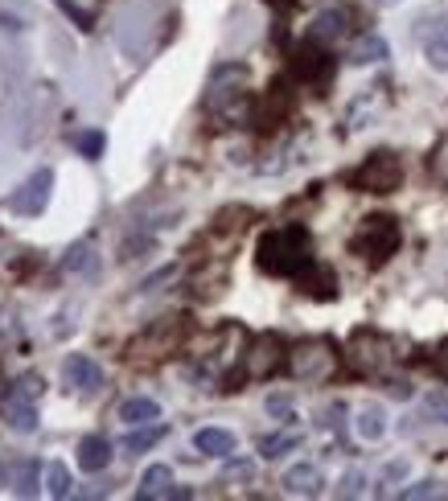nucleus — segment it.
<instances>
[{
    "label": "nucleus",
    "mask_w": 448,
    "mask_h": 501,
    "mask_svg": "<svg viewBox=\"0 0 448 501\" xmlns=\"http://www.w3.org/2000/svg\"><path fill=\"white\" fill-rule=\"evenodd\" d=\"M259 268L268 271V276H293V280H301L304 271L312 268V239L304 226H280V231H268L259 239Z\"/></svg>",
    "instance_id": "nucleus-1"
},
{
    "label": "nucleus",
    "mask_w": 448,
    "mask_h": 501,
    "mask_svg": "<svg viewBox=\"0 0 448 501\" xmlns=\"http://www.w3.org/2000/svg\"><path fill=\"white\" fill-rule=\"evenodd\" d=\"M400 222L387 218V214H371V218H362V226L354 231L350 239V250L362 255V259L371 263H387L395 250H400Z\"/></svg>",
    "instance_id": "nucleus-2"
},
{
    "label": "nucleus",
    "mask_w": 448,
    "mask_h": 501,
    "mask_svg": "<svg viewBox=\"0 0 448 501\" xmlns=\"http://www.w3.org/2000/svg\"><path fill=\"white\" fill-rule=\"evenodd\" d=\"M400 181H403V161L395 153H371L350 177V185L362 193H395Z\"/></svg>",
    "instance_id": "nucleus-3"
},
{
    "label": "nucleus",
    "mask_w": 448,
    "mask_h": 501,
    "mask_svg": "<svg viewBox=\"0 0 448 501\" xmlns=\"http://www.w3.org/2000/svg\"><path fill=\"white\" fill-rule=\"evenodd\" d=\"M333 366H338V354H333V346L325 338L301 341V346L288 354V370H293V378H309V382H317V378H325Z\"/></svg>",
    "instance_id": "nucleus-4"
},
{
    "label": "nucleus",
    "mask_w": 448,
    "mask_h": 501,
    "mask_svg": "<svg viewBox=\"0 0 448 501\" xmlns=\"http://www.w3.org/2000/svg\"><path fill=\"white\" fill-rule=\"evenodd\" d=\"M391 357H395L391 354V338H382L374 329H358L350 338V362L362 374H382L391 366Z\"/></svg>",
    "instance_id": "nucleus-5"
},
{
    "label": "nucleus",
    "mask_w": 448,
    "mask_h": 501,
    "mask_svg": "<svg viewBox=\"0 0 448 501\" xmlns=\"http://www.w3.org/2000/svg\"><path fill=\"white\" fill-rule=\"evenodd\" d=\"M49 189H54V173H49V169H38V173H33L30 181H25V185H21V189L9 198V210H17V214H25V218H33V214L46 210Z\"/></svg>",
    "instance_id": "nucleus-6"
},
{
    "label": "nucleus",
    "mask_w": 448,
    "mask_h": 501,
    "mask_svg": "<svg viewBox=\"0 0 448 501\" xmlns=\"http://www.w3.org/2000/svg\"><path fill=\"white\" fill-rule=\"evenodd\" d=\"M62 378H66V386H75L78 395H95L99 386L108 382L103 366H99L91 354H70L66 362H62Z\"/></svg>",
    "instance_id": "nucleus-7"
},
{
    "label": "nucleus",
    "mask_w": 448,
    "mask_h": 501,
    "mask_svg": "<svg viewBox=\"0 0 448 501\" xmlns=\"http://www.w3.org/2000/svg\"><path fill=\"white\" fill-rule=\"evenodd\" d=\"M280 354H284V346H280V338H276V333H263V338H255V346L243 354V374L247 378L276 374V366H280Z\"/></svg>",
    "instance_id": "nucleus-8"
},
{
    "label": "nucleus",
    "mask_w": 448,
    "mask_h": 501,
    "mask_svg": "<svg viewBox=\"0 0 448 501\" xmlns=\"http://www.w3.org/2000/svg\"><path fill=\"white\" fill-rule=\"evenodd\" d=\"M293 70H296V78H304V83H321V78L333 75V58L325 54L321 41H312V38H309L301 49H296Z\"/></svg>",
    "instance_id": "nucleus-9"
},
{
    "label": "nucleus",
    "mask_w": 448,
    "mask_h": 501,
    "mask_svg": "<svg viewBox=\"0 0 448 501\" xmlns=\"http://www.w3.org/2000/svg\"><path fill=\"white\" fill-rule=\"evenodd\" d=\"M136 497H140V501L181 497V489L173 485V469H169V464H148L145 477H140V485H136Z\"/></svg>",
    "instance_id": "nucleus-10"
},
{
    "label": "nucleus",
    "mask_w": 448,
    "mask_h": 501,
    "mask_svg": "<svg viewBox=\"0 0 448 501\" xmlns=\"http://www.w3.org/2000/svg\"><path fill=\"white\" fill-rule=\"evenodd\" d=\"M321 485H325V477L317 464H293V469L284 472V489L293 493V497H317Z\"/></svg>",
    "instance_id": "nucleus-11"
},
{
    "label": "nucleus",
    "mask_w": 448,
    "mask_h": 501,
    "mask_svg": "<svg viewBox=\"0 0 448 501\" xmlns=\"http://www.w3.org/2000/svg\"><path fill=\"white\" fill-rule=\"evenodd\" d=\"M108 464H111V440L108 435H83V440H78V469L103 472Z\"/></svg>",
    "instance_id": "nucleus-12"
},
{
    "label": "nucleus",
    "mask_w": 448,
    "mask_h": 501,
    "mask_svg": "<svg viewBox=\"0 0 448 501\" xmlns=\"http://www.w3.org/2000/svg\"><path fill=\"white\" fill-rule=\"evenodd\" d=\"M4 424L13 427V432H21V435H30V432H38V403L33 399H21V395H9L4 399Z\"/></svg>",
    "instance_id": "nucleus-13"
},
{
    "label": "nucleus",
    "mask_w": 448,
    "mask_h": 501,
    "mask_svg": "<svg viewBox=\"0 0 448 501\" xmlns=\"http://www.w3.org/2000/svg\"><path fill=\"white\" fill-rule=\"evenodd\" d=\"M346 25H350V13H346V9H325V13H317V17H312L309 38L321 41V46H329V41L346 38Z\"/></svg>",
    "instance_id": "nucleus-14"
},
{
    "label": "nucleus",
    "mask_w": 448,
    "mask_h": 501,
    "mask_svg": "<svg viewBox=\"0 0 448 501\" xmlns=\"http://www.w3.org/2000/svg\"><path fill=\"white\" fill-rule=\"evenodd\" d=\"M424 58L432 70H448V13L432 21V30L424 33Z\"/></svg>",
    "instance_id": "nucleus-15"
},
{
    "label": "nucleus",
    "mask_w": 448,
    "mask_h": 501,
    "mask_svg": "<svg viewBox=\"0 0 448 501\" xmlns=\"http://www.w3.org/2000/svg\"><path fill=\"white\" fill-rule=\"evenodd\" d=\"M194 448L202 456H231L234 448H239V440H234V432H226V427H202V432L194 435Z\"/></svg>",
    "instance_id": "nucleus-16"
},
{
    "label": "nucleus",
    "mask_w": 448,
    "mask_h": 501,
    "mask_svg": "<svg viewBox=\"0 0 448 501\" xmlns=\"http://www.w3.org/2000/svg\"><path fill=\"white\" fill-rule=\"evenodd\" d=\"M119 419H124L127 427L156 424V419H161V403H156V399H145V395L124 399V403H119Z\"/></svg>",
    "instance_id": "nucleus-17"
},
{
    "label": "nucleus",
    "mask_w": 448,
    "mask_h": 501,
    "mask_svg": "<svg viewBox=\"0 0 448 501\" xmlns=\"http://www.w3.org/2000/svg\"><path fill=\"white\" fill-rule=\"evenodd\" d=\"M387 54H391V49H387V41H382L379 33H362V38L350 46V54H346V58H350V66H371V62H382Z\"/></svg>",
    "instance_id": "nucleus-18"
},
{
    "label": "nucleus",
    "mask_w": 448,
    "mask_h": 501,
    "mask_svg": "<svg viewBox=\"0 0 448 501\" xmlns=\"http://www.w3.org/2000/svg\"><path fill=\"white\" fill-rule=\"evenodd\" d=\"M301 288L312 292L317 300H333V296H338V276H333L325 263H312V268L301 276Z\"/></svg>",
    "instance_id": "nucleus-19"
},
{
    "label": "nucleus",
    "mask_w": 448,
    "mask_h": 501,
    "mask_svg": "<svg viewBox=\"0 0 448 501\" xmlns=\"http://www.w3.org/2000/svg\"><path fill=\"white\" fill-rule=\"evenodd\" d=\"M304 435L296 432V427H288V432H272V435H263L259 440V456L263 461H280V456H288L293 448H301Z\"/></svg>",
    "instance_id": "nucleus-20"
},
{
    "label": "nucleus",
    "mask_w": 448,
    "mask_h": 501,
    "mask_svg": "<svg viewBox=\"0 0 448 501\" xmlns=\"http://www.w3.org/2000/svg\"><path fill=\"white\" fill-rule=\"evenodd\" d=\"M354 427H358V435L366 444H374V440H382V432H387V411H382L379 403H366L358 411V419H354Z\"/></svg>",
    "instance_id": "nucleus-21"
},
{
    "label": "nucleus",
    "mask_w": 448,
    "mask_h": 501,
    "mask_svg": "<svg viewBox=\"0 0 448 501\" xmlns=\"http://www.w3.org/2000/svg\"><path fill=\"white\" fill-rule=\"evenodd\" d=\"M165 435H169L165 424H140V427H132V432L124 435V448L136 456V453H148V448H156V444L165 440Z\"/></svg>",
    "instance_id": "nucleus-22"
},
{
    "label": "nucleus",
    "mask_w": 448,
    "mask_h": 501,
    "mask_svg": "<svg viewBox=\"0 0 448 501\" xmlns=\"http://www.w3.org/2000/svg\"><path fill=\"white\" fill-rule=\"evenodd\" d=\"M177 346V333L169 325H156L148 338H140V341H132V357H145V349H156V357L161 354H169V349Z\"/></svg>",
    "instance_id": "nucleus-23"
},
{
    "label": "nucleus",
    "mask_w": 448,
    "mask_h": 501,
    "mask_svg": "<svg viewBox=\"0 0 448 501\" xmlns=\"http://www.w3.org/2000/svg\"><path fill=\"white\" fill-rule=\"evenodd\" d=\"M46 493L49 497H70V493H75V481H70V472L62 461L46 464Z\"/></svg>",
    "instance_id": "nucleus-24"
},
{
    "label": "nucleus",
    "mask_w": 448,
    "mask_h": 501,
    "mask_svg": "<svg viewBox=\"0 0 448 501\" xmlns=\"http://www.w3.org/2000/svg\"><path fill=\"white\" fill-rule=\"evenodd\" d=\"M9 477H13V485H17V493H25V497H30V493L38 489V464H33V461L13 464Z\"/></svg>",
    "instance_id": "nucleus-25"
},
{
    "label": "nucleus",
    "mask_w": 448,
    "mask_h": 501,
    "mask_svg": "<svg viewBox=\"0 0 448 501\" xmlns=\"http://www.w3.org/2000/svg\"><path fill=\"white\" fill-rule=\"evenodd\" d=\"M91 263H95V255H91V242H75V247L66 250V259H62V271H87Z\"/></svg>",
    "instance_id": "nucleus-26"
},
{
    "label": "nucleus",
    "mask_w": 448,
    "mask_h": 501,
    "mask_svg": "<svg viewBox=\"0 0 448 501\" xmlns=\"http://www.w3.org/2000/svg\"><path fill=\"white\" fill-rule=\"evenodd\" d=\"M103 145H108V140H103V132H83V136H75V148L83 156H91V161H95V156H103Z\"/></svg>",
    "instance_id": "nucleus-27"
},
{
    "label": "nucleus",
    "mask_w": 448,
    "mask_h": 501,
    "mask_svg": "<svg viewBox=\"0 0 448 501\" xmlns=\"http://www.w3.org/2000/svg\"><path fill=\"white\" fill-rule=\"evenodd\" d=\"M444 485L440 481H419V485H411V489H403V497L408 501H419V497H444Z\"/></svg>",
    "instance_id": "nucleus-28"
},
{
    "label": "nucleus",
    "mask_w": 448,
    "mask_h": 501,
    "mask_svg": "<svg viewBox=\"0 0 448 501\" xmlns=\"http://www.w3.org/2000/svg\"><path fill=\"white\" fill-rule=\"evenodd\" d=\"M9 395H21V399H33V403H38V399H41V378L38 374L17 378V386H13Z\"/></svg>",
    "instance_id": "nucleus-29"
},
{
    "label": "nucleus",
    "mask_w": 448,
    "mask_h": 501,
    "mask_svg": "<svg viewBox=\"0 0 448 501\" xmlns=\"http://www.w3.org/2000/svg\"><path fill=\"white\" fill-rule=\"evenodd\" d=\"M424 411H428V415H436V424H448V395L432 391V395L424 399Z\"/></svg>",
    "instance_id": "nucleus-30"
},
{
    "label": "nucleus",
    "mask_w": 448,
    "mask_h": 501,
    "mask_svg": "<svg viewBox=\"0 0 448 501\" xmlns=\"http://www.w3.org/2000/svg\"><path fill=\"white\" fill-rule=\"evenodd\" d=\"M338 493H346V497L362 493V472H346V477H341V489H338Z\"/></svg>",
    "instance_id": "nucleus-31"
},
{
    "label": "nucleus",
    "mask_w": 448,
    "mask_h": 501,
    "mask_svg": "<svg viewBox=\"0 0 448 501\" xmlns=\"http://www.w3.org/2000/svg\"><path fill=\"white\" fill-rule=\"evenodd\" d=\"M268 411L280 415V419H288V415H293V407H288V399H268Z\"/></svg>",
    "instance_id": "nucleus-32"
},
{
    "label": "nucleus",
    "mask_w": 448,
    "mask_h": 501,
    "mask_svg": "<svg viewBox=\"0 0 448 501\" xmlns=\"http://www.w3.org/2000/svg\"><path fill=\"white\" fill-rule=\"evenodd\" d=\"M226 477H243V481H247V477H251V464H247V461H234L231 469H226Z\"/></svg>",
    "instance_id": "nucleus-33"
},
{
    "label": "nucleus",
    "mask_w": 448,
    "mask_h": 501,
    "mask_svg": "<svg viewBox=\"0 0 448 501\" xmlns=\"http://www.w3.org/2000/svg\"><path fill=\"white\" fill-rule=\"evenodd\" d=\"M436 366H440V374L448 378V341H444V346H440V354H436Z\"/></svg>",
    "instance_id": "nucleus-34"
},
{
    "label": "nucleus",
    "mask_w": 448,
    "mask_h": 501,
    "mask_svg": "<svg viewBox=\"0 0 448 501\" xmlns=\"http://www.w3.org/2000/svg\"><path fill=\"white\" fill-rule=\"evenodd\" d=\"M391 395H400V399H411V382H391Z\"/></svg>",
    "instance_id": "nucleus-35"
},
{
    "label": "nucleus",
    "mask_w": 448,
    "mask_h": 501,
    "mask_svg": "<svg viewBox=\"0 0 448 501\" xmlns=\"http://www.w3.org/2000/svg\"><path fill=\"white\" fill-rule=\"evenodd\" d=\"M374 4H379V9H395V4H400V0H374Z\"/></svg>",
    "instance_id": "nucleus-36"
}]
</instances>
